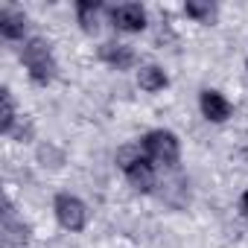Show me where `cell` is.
<instances>
[{"mask_svg":"<svg viewBox=\"0 0 248 248\" xmlns=\"http://www.w3.org/2000/svg\"><path fill=\"white\" fill-rule=\"evenodd\" d=\"M21 62H24V67H27V73H30V79H32L35 85H47V82L56 79L59 64H56L53 47H50L44 38H30V41H24V47H21Z\"/></svg>","mask_w":248,"mask_h":248,"instance_id":"cell-1","label":"cell"},{"mask_svg":"<svg viewBox=\"0 0 248 248\" xmlns=\"http://www.w3.org/2000/svg\"><path fill=\"white\" fill-rule=\"evenodd\" d=\"M117 164H120L123 172H126L129 184L138 193H152V187H155V164L143 155L140 146H123L117 152Z\"/></svg>","mask_w":248,"mask_h":248,"instance_id":"cell-2","label":"cell"},{"mask_svg":"<svg viewBox=\"0 0 248 248\" xmlns=\"http://www.w3.org/2000/svg\"><path fill=\"white\" fill-rule=\"evenodd\" d=\"M140 149H143V155H146L155 167H175V164L181 161V143H178V138H175L172 132H167V129H152V132H146L143 140H140Z\"/></svg>","mask_w":248,"mask_h":248,"instance_id":"cell-3","label":"cell"},{"mask_svg":"<svg viewBox=\"0 0 248 248\" xmlns=\"http://www.w3.org/2000/svg\"><path fill=\"white\" fill-rule=\"evenodd\" d=\"M53 213H56L59 225L64 231H70V233H76V231H82L88 225V207H85V202L76 199V196H70V193H59L56 196Z\"/></svg>","mask_w":248,"mask_h":248,"instance_id":"cell-4","label":"cell"},{"mask_svg":"<svg viewBox=\"0 0 248 248\" xmlns=\"http://www.w3.org/2000/svg\"><path fill=\"white\" fill-rule=\"evenodd\" d=\"M30 233H32V228L15 213V204L6 202L3 204V245L6 248H24L30 242Z\"/></svg>","mask_w":248,"mask_h":248,"instance_id":"cell-5","label":"cell"},{"mask_svg":"<svg viewBox=\"0 0 248 248\" xmlns=\"http://www.w3.org/2000/svg\"><path fill=\"white\" fill-rule=\"evenodd\" d=\"M111 24L120 32H140L146 30V9L140 3H120L111 9Z\"/></svg>","mask_w":248,"mask_h":248,"instance_id":"cell-6","label":"cell"},{"mask_svg":"<svg viewBox=\"0 0 248 248\" xmlns=\"http://www.w3.org/2000/svg\"><path fill=\"white\" fill-rule=\"evenodd\" d=\"M99 59L114 70H129L135 64V50L129 44H120V41H105L99 47Z\"/></svg>","mask_w":248,"mask_h":248,"instance_id":"cell-7","label":"cell"},{"mask_svg":"<svg viewBox=\"0 0 248 248\" xmlns=\"http://www.w3.org/2000/svg\"><path fill=\"white\" fill-rule=\"evenodd\" d=\"M199 108L210 123H225L231 117V102L219 93V91H202L199 96Z\"/></svg>","mask_w":248,"mask_h":248,"instance_id":"cell-8","label":"cell"},{"mask_svg":"<svg viewBox=\"0 0 248 248\" xmlns=\"http://www.w3.org/2000/svg\"><path fill=\"white\" fill-rule=\"evenodd\" d=\"M27 32V15L12 9V6H3L0 9V35L6 41H21Z\"/></svg>","mask_w":248,"mask_h":248,"instance_id":"cell-9","label":"cell"},{"mask_svg":"<svg viewBox=\"0 0 248 248\" xmlns=\"http://www.w3.org/2000/svg\"><path fill=\"white\" fill-rule=\"evenodd\" d=\"M102 9H105L102 3H93V0H79V3H76V21H79V27L93 35V32L99 30Z\"/></svg>","mask_w":248,"mask_h":248,"instance_id":"cell-10","label":"cell"},{"mask_svg":"<svg viewBox=\"0 0 248 248\" xmlns=\"http://www.w3.org/2000/svg\"><path fill=\"white\" fill-rule=\"evenodd\" d=\"M138 85H140L146 93H158V91H164V88L170 85V79H167L164 67H158V64H143V67L138 70Z\"/></svg>","mask_w":248,"mask_h":248,"instance_id":"cell-11","label":"cell"},{"mask_svg":"<svg viewBox=\"0 0 248 248\" xmlns=\"http://www.w3.org/2000/svg\"><path fill=\"white\" fill-rule=\"evenodd\" d=\"M0 102H3L0 129H3V135H12V132H15V123H18V111H15V99H12V91H9V88L0 91Z\"/></svg>","mask_w":248,"mask_h":248,"instance_id":"cell-12","label":"cell"},{"mask_svg":"<svg viewBox=\"0 0 248 248\" xmlns=\"http://www.w3.org/2000/svg\"><path fill=\"white\" fill-rule=\"evenodd\" d=\"M184 15L199 21V24H210L216 18V6L213 3H196V0H190V3L184 6Z\"/></svg>","mask_w":248,"mask_h":248,"instance_id":"cell-13","label":"cell"},{"mask_svg":"<svg viewBox=\"0 0 248 248\" xmlns=\"http://www.w3.org/2000/svg\"><path fill=\"white\" fill-rule=\"evenodd\" d=\"M239 210L248 216V190H245V193H242V199H239Z\"/></svg>","mask_w":248,"mask_h":248,"instance_id":"cell-14","label":"cell"}]
</instances>
